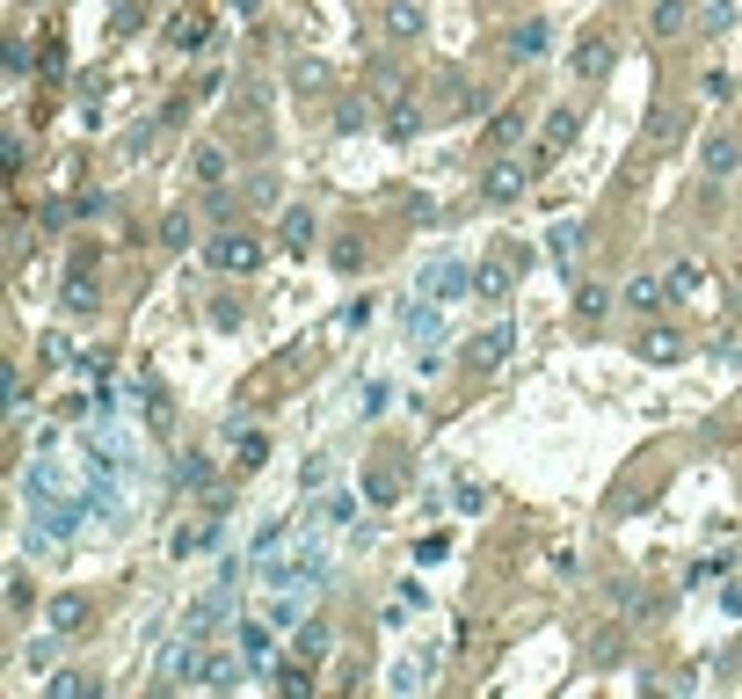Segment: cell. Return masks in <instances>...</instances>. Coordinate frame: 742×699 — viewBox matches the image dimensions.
<instances>
[{"label":"cell","instance_id":"38","mask_svg":"<svg viewBox=\"0 0 742 699\" xmlns=\"http://www.w3.org/2000/svg\"><path fill=\"white\" fill-rule=\"evenodd\" d=\"M408 612H422V583H400V591L386 597V627H394V619H408Z\"/></svg>","mask_w":742,"mask_h":699},{"label":"cell","instance_id":"6","mask_svg":"<svg viewBox=\"0 0 742 699\" xmlns=\"http://www.w3.org/2000/svg\"><path fill=\"white\" fill-rule=\"evenodd\" d=\"M422 292H430L437 306H451V299L473 292V270H467L459 255H445V262H430V270H422Z\"/></svg>","mask_w":742,"mask_h":699},{"label":"cell","instance_id":"27","mask_svg":"<svg viewBox=\"0 0 742 699\" xmlns=\"http://www.w3.org/2000/svg\"><path fill=\"white\" fill-rule=\"evenodd\" d=\"M415 132H422V109H415V103H408V95H400V103H394V109H386V139H400V146H408V139H415Z\"/></svg>","mask_w":742,"mask_h":699},{"label":"cell","instance_id":"16","mask_svg":"<svg viewBox=\"0 0 742 699\" xmlns=\"http://www.w3.org/2000/svg\"><path fill=\"white\" fill-rule=\"evenodd\" d=\"M691 30V0H656V8H648V36H656V44H670V36H684Z\"/></svg>","mask_w":742,"mask_h":699},{"label":"cell","instance_id":"33","mask_svg":"<svg viewBox=\"0 0 742 699\" xmlns=\"http://www.w3.org/2000/svg\"><path fill=\"white\" fill-rule=\"evenodd\" d=\"M518 132H524V109L510 103V109H502L495 124H488V139H495V154H510V146H518Z\"/></svg>","mask_w":742,"mask_h":699},{"label":"cell","instance_id":"13","mask_svg":"<svg viewBox=\"0 0 742 699\" xmlns=\"http://www.w3.org/2000/svg\"><path fill=\"white\" fill-rule=\"evenodd\" d=\"M662 284H670V299H677V306H699V292H707V262L677 255L670 270H662Z\"/></svg>","mask_w":742,"mask_h":699},{"label":"cell","instance_id":"35","mask_svg":"<svg viewBox=\"0 0 742 699\" xmlns=\"http://www.w3.org/2000/svg\"><path fill=\"white\" fill-rule=\"evenodd\" d=\"M430 656H415V664H394V692H422V685H430Z\"/></svg>","mask_w":742,"mask_h":699},{"label":"cell","instance_id":"36","mask_svg":"<svg viewBox=\"0 0 742 699\" xmlns=\"http://www.w3.org/2000/svg\"><path fill=\"white\" fill-rule=\"evenodd\" d=\"M321 518H328V524H357V518H364V503H357L349 489H335L328 503H321Z\"/></svg>","mask_w":742,"mask_h":699},{"label":"cell","instance_id":"31","mask_svg":"<svg viewBox=\"0 0 742 699\" xmlns=\"http://www.w3.org/2000/svg\"><path fill=\"white\" fill-rule=\"evenodd\" d=\"M364 124H372V103H364V95H343V103H335V132H364Z\"/></svg>","mask_w":742,"mask_h":699},{"label":"cell","instance_id":"17","mask_svg":"<svg viewBox=\"0 0 742 699\" xmlns=\"http://www.w3.org/2000/svg\"><path fill=\"white\" fill-rule=\"evenodd\" d=\"M605 314H612V292H605V284H589V278H575V321L597 328Z\"/></svg>","mask_w":742,"mask_h":699},{"label":"cell","instance_id":"28","mask_svg":"<svg viewBox=\"0 0 742 699\" xmlns=\"http://www.w3.org/2000/svg\"><path fill=\"white\" fill-rule=\"evenodd\" d=\"M546 248H553V262H561V270L575 278V248H583V227H568V219H561V227L546 233Z\"/></svg>","mask_w":742,"mask_h":699},{"label":"cell","instance_id":"12","mask_svg":"<svg viewBox=\"0 0 742 699\" xmlns=\"http://www.w3.org/2000/svg\"><path fill=\"white\" fill-rule=\"evenodd\" d=\"M233 641H241L248 670H276V627H262V619H241V627H233Z\"/></svg>","mask_w":742,"mask_h":699},{"label":"cell","instance_id":"9","mask_svg":"<svg viewBox=\"0 0 742 699\" xmlns=\"http://www.w3.org/2000/svg\"><path fill=\"white\" fill-rule=\"evenodd\" d=\"M510 349H518V328H510V321H495V328H481V335L467 343V365H473V372H495Z\"/></svg>","mask_w":742,"mask_h":699},{"label":"cell","instance_id":"11","mask_svg":"<svg viewBox=\"0 0 742 699\" xmlns=\"http://www.w3.org/2000/svg\"><path fill=\"white\" fill-rule=\"evenodd\" d=\"M241 670H248V656H233V648H205V656H197V685H205V692L241 685Z\"/></svg>","mask_w":742,"mask_h":699},{"label":"cell","instance_id":"30","mask_svg":"<svg viewBox=\"0 0 742 699\" xmlns=\"http://www.w3.org/2000/svg\"><path fill=\"white\" fill-rule=\"evenodd\" d=\"M276 692H284V699H306V692H313V670H306V656H299V664H276Z\"/></svg>","mask_w":742,"mask_h":699},{"label":"cell","instance_id":"5","mask_svg":"<svg viewBox=\"0 0 742 699\" xmlns=\"http://www.w3.org/2000/svg\"><path fill=\"white\" fill-rule=\"evenodd\" d=\"M44 627L73 641V634H87V627H95V605H87L81 591H59V597H44Z\"/></svg>","mask_w":742,"mask_h":699},{"label":"cell","instance_id":"10","mask_svg":"<svg viewBox=\"0 0 742 699\" xmlns=\"http://www.w3.org/2000/svg\"><path fill=\"white\" fill-rule=\"evenodd\" d=\"M518 292V262L510 255H488L481 270H473V299H488V306H502V299Z\"/></svg>","mask_w":742,"mask_h":699},{"label":"cell","instance_id":"4","mask_svg":"<svg viewBox=\"0 0 742 699\" xmlns=\"http://www.w3.org/2000/svg\"><path fill=\"white\" fill-rule=\"evenodd\" d=\"M699 175H707V182H735L742 175V139L735 132H707V139H699Z\"/></svg>","mask_w":742,"mask_h":699},{"label":"cell","instance_id":"43","mask_svg":"<svg viewBox=\"0 0 742 699\" xmlns=\"http://www.w3.org/2000/svg\"><path fill=\"white\" fill-rule=\"evenodd\" d=\"M335 270H343V278H349V270H364V241H335Z\"/></svg>","mask_w":742,"mask_h":699},{"label":"cell","instance_id":"23","mask_svg":"<svg viewBox=\"0 0 742 699\" xmlns=\"http://www.w3.org/2000/svg\"><path fill=\"white\" fill-rule=\"evenodd\" d=\"M190 175L205 182V190H211V182H226V146H219V139H205V146L190 154Z\"/></svg>","mask_w":742,"mask_h":699},{"label":"cell","instance_id":"7","mask_svg":"<svg viewBox=\"0 0 742 699\" xmlns=\"http://www.w3.org/2000/svg\"><path fill=\"white\" fill-rule=\"evenodd\" d=\"M612 59H619V44H612L605 30H589V36H575V59H568V66H575V81H605Z\"/></svg>","mask_w":742,"mask_h":699},{"label":"cell","instance_id":"44","mask_svg":"<svg viewBox=\"0 0 742 699\" xmlns=\"http://www.w3.org/2000/svg\"><path fill=\"white\" fill-rule=\"evenodd\" d=\"M8 605H15V612H30V605H36V591H30V576H15V583H8Z\"/></svg>","mask_w":742,"mask_h":699},{"label":"cell","instance_id":"1","mask_svg":"<svg viewBox=\"0 0 742 699\" xmlns=\"http://www.w3.org/2000/svg\"><path fill=\"white\" fill-rule=\"evenodd\" d=\"M205 262L219 270V278H248V270L262 262V241H255V233H241V227H219L205 241Z\"/></svg>","mask_w":742,"mask_h":699},{"label":"cell","instance_id":"41","mask_svg":"<svg viewBox=\"0 0 742 699\" xmlns=\"http://www.w3.org/2000/svg\"><path fill=\"white\" fill-rule=\"evenodd\" d=\"M451 503L467 510V518H481V510H488V489H481V481H459V489H451Z\"/></svg>","mask_w":742,"mask_h":699},{"label":"cell","instance_id":"3","mask_svg":"<svg viewBox=\"0 0 742 699\" xmlns=\"http://www.w3.org/2000/svg\"><path fill=\"white\" fill-rule=\"evenodd\" d=\"M532 175H539L532 160H518V154H495V160H488V175H481V197H488V205H518Z\"/></svg>","mask_w":742,"mask_h":699},{"label":"cell","instance_id":"20","mask_svg":"<svg viewBox=\"0 0 742 699\" xmlns=\"http://www.w3.org/2000/svg\"><path fill=\"white\" fill-rule=\"evenodd\" d=\"M205 36H211V22L197 15V8H190V15H175V22H168V44H175V52H205Z\"/></svg>","mask_w":742,"mask_h":699},{"label":"cell","instance_id":"37","mask_svg":"<svg viewBox=\"0 0 742 699\" xmlns=\"http://www.w3.org/2000/svg\"><path fill=\"white\" fill-rule=\"evenodd\" d=\"M364 495H372V503H394V495H400V473L394 467H372V473H364Z\"/></svg>","mask_w":742,"mask_h":699},{"label":"cell","instance_id":"2","mask_svg":"<svg viewBox=\"0 0 742 699\" xmlns=\"http://www.w3.org/2000/svg\"><path fill=\"white\" fill-rule=\"evenodd\" d=\"M575 132H583V109H546V117H539V146H532V168H553V160L568 154L575 146Z\"/></svg>","mask_w":742,"mask_h":699},{"label":"cell","instance_id":"25","mask_svg":"<svg viewBox=\"0 0 742 699\" xmlns=\"http://www.w3.org/2000/svg\"><path fill=\"white\" fill-rule=\"evenodd\" d=\"M219 532H226V524H190V532H175V540H168V554H211V546H219Z\"/></svg>","mask_w":742,"mask_h":699},{"label":"cell","instance_id":"40","mask_svg":"<svg viewBox=\"0 0 742 699\" xmlns=\"http://www.w3.org/2000/svg\"><path fill=\"white\" fill-rule=\"evenodd\" d=\"M233 459H241V467H262V459H270V437H262V430H241Z\"/></svg>","mask_w":742,"mask_h":699},{"label":"cell","instance_id":"32","mask_svg":"<svg viewBox=\"0 0 742 699\" xmlns=\"http://www.w3.org/2000/svg\"><path fill=\"white\" fill-rule=\"evenodd\" d=\"M44 699H95V678H81V670H59V678L44 685Z\"/></svg>","mask_w":742,"mask_h":699},{"label":"cell","instance_id":"8","mask_svg":"<svg viewBox=\"0 0 742 699\" xmlns=\"http://www.w3.org/2000/svg\"><path fill=\"white\" fill-rule=\"evenodd\" d=\"M619 299H626V306H634V314H640V321H656V314H662V306H670V284H662V278H656V270H634V278H626V284H619Z\"/></svg>","mask_w":742,"mask_h":699},{"label":"cell","instance_id":"24","mask_svg":"<svg viewBox=\"0 0 742 699\" xmlns=\"http://www.w3.org/2000/svg\"><path fill=\"white\" fill-rule=\"evenodd\" d=\"M328 81H335L328 59H299L292 66V95H328Z\"/></svg>","mask_w":742,"mask_h":699},{"label":"cell","instance_id":"39","mask_svg":"<svg viewBox=\"0 0 742 699\" xmlns=\"http://www.w3.org/2000/svg\"><path fill=\"white\" fill-rule=\"evenodd\" d=\"M699 30H707V36H728V30H735V0H707Z\"/></svg>","mask_w":742,"mask_h":699},{"label":"cell","instance_id":"19","mask_svg":"<svg viewBox=\"0 0 742 699\" xmlns=\"http://www.w3.org/2000/svg\"><path fill=\"white\" fill-rule=\"evenodd\" d=\"M386 36H422V0H386Z\"/></svg>","mask_w":742,"mask_h":699},{"label":"cell","instance_id":"15","mask_svg":"<svg viewBox=\"0 0 742 699\" xmlns=\"http://www.w3.org/2000/svg\"><path fill=\"white\" fill-rule=\"evenodd\" d=\"M640 365H656V372L684 365V335H677V328H648V335H640Z\"/></svg>","mask_w":742,"mask_h":699},{"label":"cell","instance_id":"21","mask_svg":"<svg viewBox=\"0 0 742 699\" xmlns=\"http://www.w3.org/2000/svg\"><path fill=\"white\" fill-rule=\"evenodd\" d=\"M103 306V292H95V278H87V262H73V278H66V314H95Z\"/></svg>","mask_w":742,"mask_h":699},{"label":"cell","instance_id":"45","mask_svg":"<svg viewBox=\"0 0 742 699\" xmlns=\"http://www.w3.org/2000/svg\"><path fill=\"white\" fill-rule=\"evenodd\" d=\"M255 8H262V0H233V15H255Z\"/></svg>","mask_w":742,"mask_h":699},{"label":"cell","instance_id":"42","mask_svg":"<svg viewBox=\"0 0 742 699\" xmlns=\"http://www.w3.org/2000/svg\"><path fill=\"white\" fill-rule=\"evenodd\" d=\"M0 59H8V73H30L36 59H30V44H22V36H8V44H0Z\"/></svg>","mask_w":742,"mask_h":699},{"label":"cell","instance_id":"14","mask_svg":"<svg viewBox=\"0 0 742 699\" xmlns=\"http://www.w3.org/2000/svg\"><path fill=\"white\" fill-rule=\"evenodd\" d=\"M276 248H284V255H306V248H313V205L276 211Z\"/></svg>","mask_w":742,"mask_h":699},{"label":"cell","instance_id":"18","mask_svg":"<svg viewBox=\"0 0 742 699\" xmlns=\"http://www.w3.org/2000/svg\"><path fill=\"white\" fill-rule=\"evenodd\" d=\"M502 52H510V59H518V66H524V59H539V52H546V22H518V30H510V36H502Z\"/></svg>","mask_w":742,"mask_h":699},{"label":"cell","instance_id":"22","mask_svg":"<svg viewBox=\"0 0 742 699\" xmlns=\"http://www.w3.org/2000/svg\"><path fill=\"white\" fill-rule=\"evenodd\" d=\"M292 648H299V656H306V664H321V656H328V648H335V627H328V619H306V627L292 634Z\"/></svg>","mask_w":742,"mask_h":699},{"label":"cell","instance_id":"29","mask_svg":"<svg viewBox=\"0 0 742 699\" xmlns=\"http://www.w3.org/2000/svg\"><path fill=\"white\" fill-rule=\"evenodd\" d=\"M400 328H408L415 343H430V335H437V299H415L408 314H400Z\"/></svg>","mask_w":742,"mask_h":699},{"label":"cell","instance_id":"34","mask_svg":"<svg viewBox=\"0 0 742 699\" xmlns=\"http://www.w3.org/2000/svg\"><path fill=\"white\" fill-rule=\"evenodd\" d=\"M168 481H175V489H211V459H205V452H190L182 467L168 473Z\"/></svg>","mask_w":742,"mask_h":699},{"label":"cell","instance_id":"26","mask_svg":"<svg viewBox=\"0 0 742 699\" xmlns=\"http://www.w3.org/2000/svg\"><path fill=\"white\" fill-rule=\"evenodd\" d=\"M160 248H168V255H182V248L197 241V227H190V211H168V219H160V233H154Z\"/></svg>","mask_w":742,"mask_h":699}]
</instances>
